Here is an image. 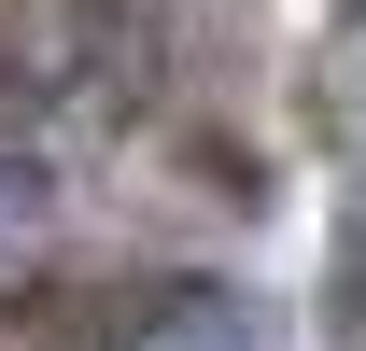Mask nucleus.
Masks as SVG:
<instances>
[{
	"label": "nucleus",
	"mask_w": 366,
	"mask_h": 351,
	"mask_svg": "<svg viewBox=\"0 0 366 351\" xmlns=\"http://www.w3.org/2000/svg\"><path fill=\"white\" fill-rule=\"evenodd\" d=\"M113 0H0V98H85Z\"/></svg>",
	"instance_id": "1"
},
{
	"label": "nucleus",
	"mask_w": 366,
	"mask_h": 351,
	"mask_svg": "<svg viewBox=\"0 0 366 351\" xmlns=\"http://www.w3.org/2000/svg\"><path fill=\"white\" fill-rule=\"evenodd\" d=\"M99 351H296V337H282L239 281H155V295H141Z\"/></svg>",
	"instance_id": "2"
},
{
	"label": "nucleus",
	"mask_w": 366,
	"mask_h": 351,
	"mask_svg": "<svg viewBox=\"0 0 366 351\" xmlns=\"http://www.w3.org/2000/svg\"><path fill=\"white\" fill-rule=\"evenodd\" d=\"M56 281V183L29 155H0V309H29Z\"/></svg>",
	"instance_id": "3"
}]
</instances>
